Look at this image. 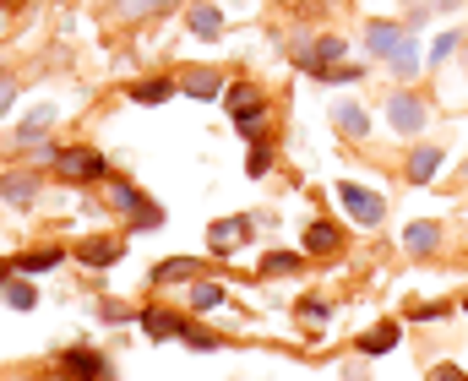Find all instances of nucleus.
I'll use <instances>...</instances> for the list:
<instances>
[{"label":"nucleus","instance_id":"1","mask_svg":"<svg viewBox=\"0 0 468 381\" xmlns=\"http://www.w3.org/2000/svg\"><path fill=\"white\" fill-rule=\"evenodd\" d=\"M338 202H344V207H349V213H354V218H360L365 229H376V224L387 218V202L376 197V190L354 185V180H344V185H338Z\"/></svg>","mask_w":468,"mask_h":381},{"label":"nucleus","instance_id":"2","mask_svg":"<svg viewBox=\"0 0 468 381\" xmlns=\"http://www.w3.org/2000/svg\"><path fill=\"white\" fill-rule=\"evenodd\" d=\"M387 120H392L397 137H420V131H425V104H420L414 93H392V98H387Z\"/></svg>","mask_w":468,"mask_h":381},{"label":"nucleus","instance_id":"3","mask_svg":"<svg viewBox=\"0 0 468 381\" xmlns=\"http://www.w3.org/2000/svg\"><path fill=\"white\" fill-rule=\"evenodd\" d=\"M224 109H229V120L240 125V131H245V125H256V120L267 114V104H261V93H256L251 82H234V88H224Z\"/></svg>","mask_w":468,"mask_h":381},{"label":"nucleus","instance_id":"4","mask_svg":"<svg viewBox=\"0 0 468 381\" xmlns=\"http://www.w3.org/2000/svg\"><path fill=\"white\" fill-rule=\"evenodd\" d=\"M60 174H65V180H104L109 164H104V153H93V148H65V153H60Z\"/></svg>","mask_w":468,"mask_h":381},{"label":"nucleus","instance_id":"5","mask_svg":"<svg viewBox=\"0 0 468 381\" xmlns=\"http://www.w3.org/2000/svg\"><path fill=\"white\" fill-rule=\"evenodd\" d=\"M33 197H38V174L33 169H6L0 174V202L6 207H33Z\"/></svg>","mask_w":468,"mask_h":381},{"label":"nucleus","instance_id":"6","mask_svg":"<svg viewBox=\"0 0 468 381\" xmlns=\"http://www.w3.org/2000/svg\"><path fill=\"white\" fill-rule=\"evenodd\" d=\"M60 370L77 376V381H109V360L93 354V349H65L60 354Z\"/></svg>","mask_w":468,"mask_h":381},{"label":"nucleus","instance_id":"7","mask_svg":"<svg viewBox=\"0 0 468 381\" xmlns=\"http://www.w3.org/2000/svg\"><path fill=\"white\" fill-rule=\"evenodd\" d=\"M344 250V224H332V218H316L305 229V257H338Z\"/></svg>","mask_w":468,"mask_h":381},{"label":"nucleus","instance_id":"8","mask_svg":"<svg viewBox=\"0 0 468 381\" xmlns=\"http://www.w3.org/2000/svg\"><path fill=\"white\" fill-rule=\"evenodd\" d=\"M414 28H397V22H370L365 28V49L376 55V60H392L397 49H404V38H409Z\"/></svg>","mask_w":468,"mask_h":381},{"label":"nucleus","instance_id":"9","mask_svg":"<svg viewBox=\"0 0 468 381\" xmlns=\"http://www.w3.org/2000/svg\"><path fill=\"white\" fill-rule=\"evenodd\" d=\"M137 322H142V333L148 338H185V316H174V310H158V305H148V310H137Z\"/></svg>","mask_w":468,"mask_h":381},{"label":"nucleus","instance_id":"10","mask_svg":"<svg viewBox=\"0 0 468 381\" xmlns=\"http://www.w3.org/2000/svg\"><path fill=\"white\" fill-rule=\"evenodd\" d=\"M251 229H256V218H218V224L208 229V245L218 250V257H229L240 240H251Z\"/></svg>","mask_w":468,"mask_h":381},{"label":"nucleus","instance_id":"11","mask_svg":"<svg viewBox=\"0 0 468 381\" xmlns=\"http://www.w3.org/2000/svg\"><path fill=\"white\" fill-rule=\"evenodd\" d=\"M404 250H409V257H436V250H441V224L414 218V224L404 229Z\"/></svg>","mask_w":468,"mask_h":381},{"label":"nucleus","instance_id":"12","mask_svg":"<svg viewBox=\"0 0 468 381\" xmlns=\"http://www.w3.org/2000/svg\"><path fill=\"white\" fill-rule=\"evenodd\" d=\"M77 257H82L88 267H115V262L125 257V240H115V234H98V240H82V245H77Z\"/></svg>","mask_w":468,"mask_h":381},{"label":"nucleus","instance_id":"13","mask_svg":"<svg viewBox=\"0 0 468 381\" xmlns=\"http://www.w3.org/2000/svg\"><path fill=\"white\" fill-rule=\"evenodd\" d=\"M332 125L344 137H370V109L365 104H332Z\"/></svg>","mask_w":468,"mask_h":381},{"label":"nucleus","instance_id":"14","mask_svg":"<svg viewBox=\"0 0 468 381\" xmlns=\"http://www.w3.org/2000/svg\"><path fill=\"white\" fill-rule=\"evenodd\" d=\"M174 0H115L109 6V17L115 22H148V17H158V12H169Z\"/></svg>","mask_w":468,"mask_h":381},{"label":"nucleus","instance_id":"15","mask_svg":"<svg viewBox=\"0 0 468 381\" xmlns=\"http://www.w3.org/2000/svg\"><path fill=\"white\" fill-rule=\"evenodd\" d=\"M49 125H55V104H38V109H33L22 125H17V148H38Z\"/></svg>","mask_w":468,"mask_h":381},{"label":"nucleus","instance_id":"16","mask_svg":"<svg viewBox=\"0 0 468 381\" xmlns=\"http://www.w3.org/2000/svg\"><path fill=\"white\" fill-rule=\"evenodd\" d=\"M148 278H153V284H185V278H208V273H202V262H191V257H169V262H158Z\"/></svg>","mask_w":468,"mask_h":381},{"label":"nucleus","instance_id":"17","mask_svg":"<svg viewBox=\"0 0 468 381\" xmlns=\"http://www.w3.org/2000/svg\"><path fill=\"white\" fill-rule=\"evenodd\" d=\"M174 88H180V82H169V77H148V82H131V104H148V109H158L164 98H174Z\"/></svg>","mask_w":468,"mask_h":381},{"label":"nucleus","instance_id":"18","mask_svg":"<svg viewBox=\"0 0 468 381\" xmlns=\"http://www.w3.org/2000/svg\"><path fill=\"white\" fill-rule=\"evenodd\" d=\"M185 22H191L196 38H224V12H218V6H191Z\"/></svg>","mask_w":468,"mask_h":381},{"label":"nucleus","instance_id":"19","mask_svg":"<svg viewBox=\"0 0 468 381\" xmlns=\"http://www.w3.org/2000/svg\"><path fill=\"white\" fill-rule=\"evenodd\" d=\"M436 169H441V148H414V153H409V164H404V174H409L414 185H425Z\"/></svg>","mask_w":468,"mask_h":381},{"label":"nucleus","instance_id":"20","mask_svg":"<svg viewBox=\"0 0 468 381\" xmlns=\"http://www.w3.org/2000/svg\"><path fill=\"white\" fill-rule=\"evenodd\" d=\"M305 267V257H300V250H267V257H261V278H294Z\"/></svg>","mask_w":468,"mask_h":381},{"label":"nucleus","instance_id":"21","mask_svg":"<svg viewBox=\"0 0 468 381\" xmlns=\"http://www.w3.org/2000/svg\"><path fill=\"white\" fill-rule=\"evenodd\" d=\"M180 93H191V98H218V93H224V77H218V72H185V77H180Z\"/></svg>","mask_w":468,"mask_h":381},{"label":"nucleus","instance_id":"22","mask_svg":"<svg viewBox=\"0 0 468 381\" xmlns=\"http://www.w3.org/2000/svg\"><path fill=\"white\" fill-rule=\"evenodd\" d=\"M397 322H387V327H370V333H360V354H387V349H397Z\"/></svg>","mask_w":468,"mask_h":381},{"label":"nucleus","instance_id":"23","mask_svg":"<svg viewBox=\"0 0 468 381\" xmlns=\"http://www.w3.org/2000/svg\"><path fill=\"white\" fill-rule=\"evenodd\" d=\"M387 66H392V77H404V82H409V77L420 72V44H414V33L404 38V49H397V55L387 60Z\"/></svg>","mask_w":468,"mask_h":381},{"label":"nucleus","instance_id":"24","mask_svg":"<svg viewBox=\"0 0 468 381\" xmlns=\"http://www.w3.org/2000/svg\"><path fill=\"white\" fill-rule=\"evenodd\" d=\"M60 257H65V250H22V257H17V267L22 273H49V267H60Z\"/></svg>","mask_w":468,"mask_h":381},{"label":"nucleus","instance_id":"25","mask_svg":"<svg viewBox=\"0 0 468 381\" xmlns=\"http://www.w3.org/2000/svg\"><path fill=\"white\" fill-rule=\"evenodd\" d=\"M191 305H196V310H213V305H224V284H213V278H196V284H191Z\"/></svg>","mask_w":468,"mask_h":381},{"label":"nucleus","instance_id":"26","mask_svg":"<svg viewBox=\"0 0 468 381\" xmlns=\"http://www.w3.org/2000/svg\"><path fill=\"white\" fill-rule=\"evenodd\" d=\"M109 190H115V207H125V218H131V213H142V207H148V197H142V190H137V185H131V180H115Z\"/></svg>","mask_w":468,"mask_h":381},{"label":"nucleus","instance_id":"27","mask_svg":"<svg viewBox=\"0 0 468 381\" xmlns=\"http://www.w3.org/2000/svg\"><path fill=\"white\" fill-rule=\"evenodd\" d=\"M148 229H164V207L158 202H148L142 213H131V224H125V234H148Z\"/></svg>","mask_w":468,"mask_h":381},{"label":"nucleus","instance_id":"28","mask_svg":"<svg viewBox=\"0 0 468 381\" xmlns=\"http://www.w3.org/2000/svg\"><path fill=\"white\" fill-rule=\"evenodd\" d=\"M0 294H6L12 310H33V305H38V289H33V284H6Z\"/></svg>","mask_w":468,"mask_h":381},{"label":"nucleus","instance_id":"29","mask_svg":"<svg viewBox=\"0 0 468 381\" xmlns=\"http://www.w3.org/2000/svg\"><path fill=\"white\" fill-rule=\"evenodd\" d=\"M245 169H251L256 180H261L267 169H273V142H267V137H256V142H251V164H245Z\"/></svg>","mask_w":468,"mask_h":381},{"label":"nucleus","instance_id":"30","mask_svg":"<svg viewBox=\"0 0 468 381\" xmlns=\"http://www.w3.org/2000/svg\"><path fill=\"white\" fill-rule=\"evenodd\" d=\"M180 343H185V349H196V354H213V349H218V338H213V333H202V327H185V338H180Z\"/></svg>","mask_w":468,"mask_h":381},{"label":"nucleus","instance_id":"31","mask_svg":"<svg viewBox=\"0 0 468 381\" xmlns=\"http://www.w3.org/2000/svg\"><path fill=\"white\" fill-rule=\"evenodd\" d=\"M457 49H463V33H441V38H436V49H430V60H452Z\"/></svg>","mask_w":468,"mask_h":381},{"label":"nucleus","instance_id":"32","mask_svg":"<svg viewBox=\"0 0 468 381\" xmlns=\"http://www.w3.org/2000/svg\"><path fill=\"white\" fill-rule=\"evenodd\" d=\"M452 305H441V300H430V305H409V316L414 322H436V316H447Z\"/></svg>","mask_w":468,"mask_h":381},{"label":"nucleus","instance_id":"33","mask_svg":"<svg viewBox=\"0 0 468 381\" xmlns=\"http://www.w3.org/2000/svg\"><path fill=\"white\" fill-rule=\"evenodd\" d=\"M300 316H305V322H327V300H300Z\"/></svg>","mask_w":468,"mask_h":381},{"label":"nucleus","instance_id":"34","mask_svg":"<svg viewBox=\"0 0 468 381\" xmlns=\"http://www.w3.org/2000/svg\"><path fill=\"white\" fill-rule=\"evenodd\" d=\"M12 104H17V82H12V77H6V72H0V114H6V109H12Z\"/></svg>","mask_w":468,"mask_h":381},{"label":"nucleus","instance_id":"35","mask_svg":"<svg viewBox=\"0 0 468 381\" xmlns=\"http://www.w3.org/2000/svg\"><path fill=\"white\" fill-rule=\"evenodd\" d=\"M98 316H104V322H125V316H131V310H125L120 300H104V305H98Z\"/></svg>","mask_w":468,"mask_h":381},{"label":"nucleus","instance_id":"36","mask_svg":"<svg viewBox=\"0 0 468 381\" xmlns=\"http://www.w3.org/2000/svg\"><path fill=\"white\" fill-rule=\"evenodd\" d=\"M430 381H463V365H436Z\"/></svg>","mask_w":468,"mask_h":381},{"label":"nucleus","instance_id":"37","mask_svg":"<svg viewBox=\"0 0 468 381\" xmlns=\"http://www.w3.org/2000/svg\"><path fill=\"white\" fill-rule=\"evenodd\" d=\"M6 284H12V267H6V262H0V289H6Z\"/></svg>","mask_w":468,"mask_h":381},{"label":"nucleus","instance_id":"38","mask_svg":"<svg viewBox=\"0 0 468 381\" xmlns=\"http://www.w3.org/2000/svg\"><path fill=\"white\" fill-rule=\"evenodd\" d=\"M457 180H468V164H463V169H457Z\"/></svg>","mask_w":468,"mask_h":381},{"label":"nucleus","instance_id":"39","mask_svg":"<svg viewBox=\"0 0 468 381\" xmlns=\"http://www.w3.org/2000/svg\"><path fill=\"white\" fill-rule=\"evenodd\" d=\"M6 6H12V0H0V12H6Z\"/></svg>","mask_w":468,"mask_h":381},{"label":"nucleus","instance_id":"40","mask_svg":"<svg viewBox=\"0 0 468 381\" xmlns=\"http://www.w3.org/2000/svg\"><path fill=\"white\" fill-rule=\"evenodd\" d=\"M463 310H468V294H463Z\"/></svg>","mask_w":468,"mask_h":381}]
</instances>
